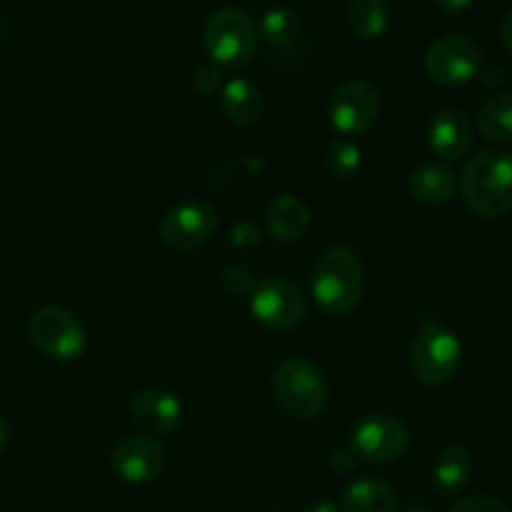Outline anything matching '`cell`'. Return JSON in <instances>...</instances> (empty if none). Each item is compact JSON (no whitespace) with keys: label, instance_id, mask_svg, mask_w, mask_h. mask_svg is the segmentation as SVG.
Here are the masks:
<instances>
[{"label":"cell","instance_id":"1","mask_svg":"<svg viewBox=\"0 0 512 512\" xmlns=\"http://www.w3.org/2000/svg\"><path fill=\"white\" fill-rule=\"evenodd\" d=\"M465 205L478 218L495 220L512 210V153L488 148L475 153L460 175Z\"/></svg>","mask_w":512,"mask_h":512},{"label":"cell","instance_id":"2","mask_svg":"<svg viewBox=\"0 0 512 512\" xmlns=\"http://www.w3.org/2000/svg\"><path fill=\"white\" fill-rule=\"evenodd\" d=\"M310 290L325 313H350L365 293V268L360 255L350 248L325 250L313 268Z\"/></svg>","mask_w":512,"mask_h":512},{"label":"cell","instance_id":"3","mask_svg":"<svg viewBox=\"0 0 512 512\" xmlns=\"http://www.w3.org/2000/svg\"><path fill=\"white\" fill-rule=\"evenodd\" d=\"M275 403L298 420H313L325 410L330 385L323 370L305 358H288L273 373Z\"/></svg>","mask_w":512,"mask_h":512},{"label":"cell","instance_id":"4","mask_svg":"<svg viewBox=\"0 0 512 512\" xmlns=\"http://www.w3.org/2000/svg\"><path fill=\"white\" fill-rule=\"evenodd\" d=\"M463 365V343L458 333L440 320H425L410 348V373L423 385H445Z\"/></svg>","mask_w":512,"mask_h":512},{"label":"cell","instance_id":"5","mask_svg":"<svg viewBox=\"0 0 512 512\" xmlns=\"http://www.w3.org/2000/svg\"><path fill=\"white\" fill-rule=\"evenodd\" d=\"M205 50L218 68H245L258 50V28L240 8H220L205 23Z\"/></svg>","mask_w":512,"mask_h":512},{"label":"cell","instance_id":"6","mask_svg":"<svg viewBox=\"0 0 512 512\" xmlns=\"http://www.w3.org/2000/svg\"><path fill=\"white\" fill-rule=\"evenodd\" d=\"M28 335L35 350L58 363L78 360L88 348L83 323L70 310L58 308V305H45L35 310L28 323Z\"/></svg>","mask_w":512,"mask_h":512},{"label":"cell","instance_id":"7","mask_svg":"<svg viewBox=\"0 0 512 512\" xmlns=\"http://www.w3.org/2000/svg\"><path fill=\"white\" fill-rule=\"evenodd\" d=\"M248 305L250 315L260 325L278 333L298 328L308 315L303 290L288 278H265L255 283L253 293L248 295Z\"/></svg>","mask_w":512,"mask_h":512},{"label":"cell","instance_id":"8","mask_svg":"<svg viewBox=\"0 0 512 512\" xmlns=\"http://www.w3.org/2000/svg\"><path fill=\"white\" fill-rule=\"evenodd\" d=\"M410 448V433L393 415H365L350 435V453L365 463L388 465Z\"/></svg>","mask_w":512,"mask_h":512},{"label":"cell","instance_id":"9","mask_svg":"<svg viewBox=\"0 0 512 512\" xmlns=\"http://www.w3.org/2000/svg\"><path fill=\"white\" fill-rule=\"evenodd\" d=\"M483 55L465 35H445L435 40L425 53V70L430 80L443 88H460L478 75Z\"/></svg>","mask_w":512,"mask_h":512},{"label":"cell","instance_id":"10","mask_svg":"<svg viewBox=\"0 0 512 512\" xmlns=\"http://www.w3.org/2000/svg\"><path fill=\"white\" fill-rule=\"evenodd\" d=\"M380 115V93L368 80H348L330 95L328 118L338 133L365 135Z\"/></svg>","mask_w":512,"mask_h":512},{"label":"cell","instance_id":"11","mask_svg":"<svg viewBox=\"0 0 512 512\" xmlns=\"http://www.w3.org/2000/svg\"><path fill=\"white\" fill-rule=\"evenodd\" d=\"M218 228V213L203 200H188L165 213L160 220V238L168 248L195 250L208 243Z\"/></svg>","mask_w":512,"mask_h":512},{"label":"cell","instance_id":"12","mask_svg":"<svg viewBox=\"0 0 512 512\" xmlns=\"http://www.w3.org/2000/svg\"><path fill=\"white\" fill-rule=\"evenodd\" d=\"M110 463L123 483L148 485L163 473L165 450L150 435H130L115 445Z\"/></svg>","mask_w":512,"mask_h":512},{"label":"cell","instance_id":"13","mask_svg":"<svg viewBox=\"0 0 512 512\" xmlns=\"http://www.w3.org/2000/svg\"><path fill=\"white\" fill-rule=\"evenodd\" d=\"M473 145V123L458 108H443L428 125L430 153L443 160H460Z\"/></svg>","mask_w":512,"mask_h":512},{"label":"cell","instance_id":"14","mask_svg":"<svg viewBox=\"0 0 512 512\" xmlns=\"http://www.w3.org/2000/svg\"><path fill=\"white\" fill-rule=\"evenodd\" d=\"M130 415L148 435H170L183 423V405L165 390H140L130 400Z\"/></svg>","mask_w":512,"mask_h":512},{"label":"cell","instance_id":"15","mask_svg":"<svg viewBox=\"0 0 512 512\" xmlns=\"http://www.w3.org/2000/svg\"><path fill=\"white\" fill-rule=\"evenodd\" d=\"M460 190V178L455 170L445 168V165H420L410 173L408 178V193L415 203L420 205H445L455 198Z\"/></svg>","mask_w":512,"mask_h":512},{"label":"cell","instance_id":"16","mask_svg":"<svg viewBox=\"0 0 512 512\" xmlns=\"http://www.w3.org/2000/svg\"><path fill=\"white\" fill-rule=\"evenodd\" d=\"M313 215L295 195H278L268 205V233L280 243H298L308 235Z\"/></svg>","mask_w":512,"mask_h":512},{"label":"cell","instance_id":"17","mask_svg":"<svg viewBox=\"0 0 512 512\" xmlns=\"http://www.w3.org/2000/svg\"><path fill=\"white\" fill-rule=\"evenodd\" d=\"M223 105L225 118L238 128H253L265 113V98L258 85L245 78H233L223 85Z\"/></svg>","mask_w":512,"mask_h":512},{"label":"cell","instance_id":"18","mask_svg":"<svg viewBox=\"0 0 512 512\" xmlns=\"http://www.w3.org/2000/svg\"><path fill=\"white\" fill-rule=\"evenodd\" d=\"M340 508H343V512H395V508H398V493L385 480H355V483L345 488Z\"/></svg>","mask_w":512,"mask_h":512},{"label":"cell","instance_id":"19","mask_svg":"<svg viewBox=\"0 0 512 512\" xmlns=\"http://www.w3.org/2000/svg\"><path fill=\"white\" fill-rule=\"evenodd\" d=\"M470 475H473V458L463 445H448L440 450L433 463V480L440 493L455 495L468 485Z\"/></svg>","mask_w":512,"mask_h":512},{"label":"cell","instance_id":"20","mask_svg":"<svg viewBox=\"0 0 512 512\" xmlns=\"http://www.w3.org/2000/svg\"><path fill=\"white\" fill-rule=\"evenodd\" d=\"M388 0H353L348 8V20L353 33L365 43L380 40L390 28Z\"/></svg>","mask_w":512,"mask_h":512},{"label":"cell","instance_id":"21","mask_svg":"<svg viewBox=\"0 0 512 512\" xmlns=\"http://www.w3.org/2000/svg\"><path fill=\"white\" fill-rule=\"evenodd\" d=\"M478 130L490 143H512V93H498L485 100L478 113Z\"/></svg>","mask_w":512,"mask_h":512},{"label":"cell","instance_id":"22","mask_svg":"<svg viewBox=\"0 0 512 512\" xmlns=\"http://www.w3.org/2000/svg\"><path fill=\"white\" fill-rule=\"evenodd\" d=\"M260 33H263V38L268 40L270 45H275V48H288V45H293L295 40L300 38L298 13L285 8V5L270 8L268 13L263 15V20H260Z\"/></svg>","mask_w":512,"mask_h":512},{"label":"cell","instance_id":"23","mask_svg":"<svg viewBox=\"0 0 512 512\" xmlns=\"http://www.w3.org/2000/svg\"><path fill=\"white\" fill-rule=\"evenodd\" d=\"M325 165L335 180H353L363 170V150L350 140H335L325 155Z\"/></svg>","mask_w":512,"mask_h":512},{"label":"cell","instance_id":"24","mask_svg":"<svg viewBox=\"0 0 512 512\" xmlns=\"http://www.w3.org/2000/svg\"><path fill=\"white\" fill-rule=\"evenodd\" d=\"M450 512H512V508L490 495H470V498H460Z\"/></svg>","mask_w":512,"mask_h":512},{"label":"cell","instance_id":"25","mask_svg":"<svg viewBox=\"0 0 512 512\" xmlns=\"http://www.w3.org/2000/svg\"><path fill=\"white\" fill-rule=\"evenodd\" d=\"M223 285L233 295H250L255 288V280L250 275V270L240 268V265H230L223 273Z\"/></svg>","mask_w":512,"mask_h":512},{"label":"cell","instance_id":"26","mask_svg":"<svg viewBox=\"0 0 512 512\" xmlns=\"http://www.w3.org/2000/svg\"><path fill=\"white\" fill-rule=\"evenodd\" d=\"M223 85H225L223 70H220L215 63L200 65V68L195 70V88H198L203 95H213L215 90H220Z\"/></svg>","mask_w":512,"mask_h":512},{"label":"cell","instance_id":"27","mask_svg":"<svg viewBox=\"0 0 512 512\" xmlns=\"http://www.w3.org/2000/svg\"><path fill=\"white\" fill-rule=\"evenodd\" d=\"M230 235H233V243L238 248H253L260 243V228L253 223H238Z\"/></svg>","mask_w":512,"mask_h":512},{"label":"cell","instance_id":"28","mask_svg":"<svg viewBox=\"0 0 512 512\" xmlns=\"http://www.w3.org/2000/svg\"><path fill=\"white\" fill-rule=\"evenodd\" d=\"M473 3L475 0H435V5H438V8L448 15L465 13V10H468Z\"/></svg>","mask_w":512,"mask_h":512},{"label":"cell","instance_id":"29","mask_svg":"<svg viewBox=\"0 0 512 512\" xmlns=\"http://www.w3.org/2000/svg\"><path fill=\"white\" fill-rule=\"evenodd\" d=\"M500 38H503V48L512 55V8L505 13L503 25H500Z\"/></svg>","mask_w":512,"mask_h":512},{"label":"cell","instance_id":"30","mask_svg":"<svg viewBox=\"0 0 512 512\" xmlns=\"http://www.w3.org/2000/svg\"><path fill=\"white\" fill-rule=\"evenodd\" d=\"M305 512H343V508L338 503H330V500H320V503L310 505Z\"/></svg>","mask_w":512,"mask_h":512},{"label":"cell","instance_id":"31","mask_svg":"<svg viewBox=\"0 0 512 512\" xmlns=\"http://www.w3.org/2000/svg\"><path fill=\"white\" fill-rule=\"evenodd\" d=\"M8 438H10V430H8V423L3 420V415H0V453L5 450V445H8Z\"/></svg>","mask_w":512,"mask_h":512},{"label":"cell","instance_id":"32","mask_svg":"<svg viewBox=\"0 0 512 512\" xmlns=\"http://www.w3.org/2000/svg\"><path fill=\"white\" fill-rule=\"evenodd\" d=\"M408 512H428V510H408Z\"/></svg>","mask_w":512,"mask_h":512}]
</instances>
